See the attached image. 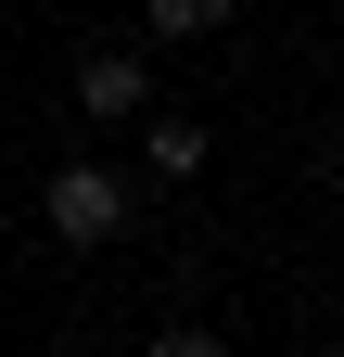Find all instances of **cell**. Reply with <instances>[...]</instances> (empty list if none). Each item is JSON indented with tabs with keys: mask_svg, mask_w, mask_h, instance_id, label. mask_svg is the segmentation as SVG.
Listing matches in <instances>:
<instances>
[{
	"mask_svg": "<svg viewBox=\"0 0 344 357\" xmlns=\"http://www.w3.org/2000/svg\"><path fill=\"white\" fill-rule=\"evenodd\" d=\"M52 230L64 243H115L127 230V178L115 166H52Z\"/></svg>",
	"mask_w": 344,
	"mask_h": 357,
	"instance_id": "cell-1",
	"label": "cell"
},
{
	"mask_svg": "<svg viewBox=\"0 0 344 357\" xmlns=\"http://www.w3.org/2000/svg\"><path fill=\"white\" fill-rule=\"evenodd\" d=\"M153 166L191 178V166H204V128H191V115H153Z\"/></svg>",
	"mask_w": 344,
	"mask_h": 357,
	"instance_id": "cell-4",
	"label": "cell"
},
{
	"mask_svg": "<svg viewBox=\"0 0 344 357\" xmlns=\"http://www.w3.org/2000/svg\"><path fill=\"white\" fill-rule=\"evenodd\" d=\"M153 38H204V26H230V0H141Z\"/></svg>",
	"mask_w": 344,
	"mask_h": 357,
	"instance_id": "cell-3",
	"label": "cell"
},
{
	"mask_svg": "<svg viewBox=\"0 0 344 357\" xmlns=\"http://www.w3.org/2000/svg\"><path fill=\"white\" fill-rule=\"evenodd\" d=\"M141 64H127V52H90V64H77V102H90V115H141Z\"/></svg>",
	"mask_w": 344,
	"mask_h": 357,
	"instance_id": "cell-2",
	"label": "cell"
}]
</instances>
